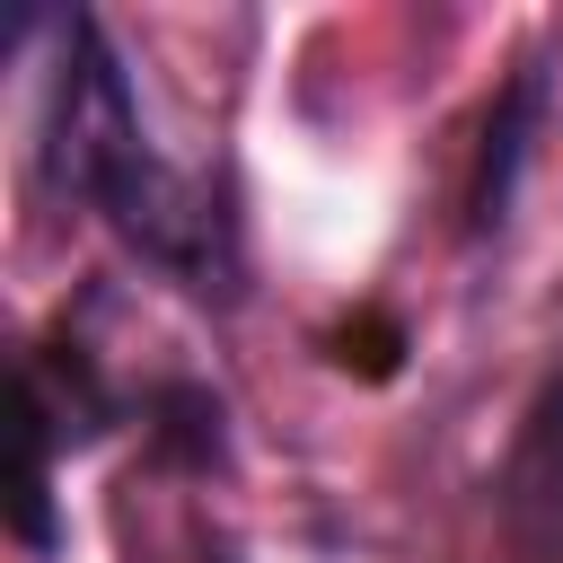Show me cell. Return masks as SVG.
<instances>
[{
    "instance_id": "3",
    "label": "cell",
    "mask_w": 563,
    "mask_h": 563,
    "mask_svg": "<svg viewBox=\"0 0 563 563\" xmlns=\"http://www.w3.org/2000/svg\"><path fill=\"white\" fill-rule=\"evenodd\" d=\"M528 114H537V70L510 79L501 114L484 123V176H475V229H493L510 211V185H519V158H528Z\"/></svg>"
},
{
    "instance_id": "1",
    "label": "cell",
    "mask_w": 563,
    "mask_h": 563,
    "mask_svg": "<svg viewBox=\"0 0 563 563\" xmlns=\"http://www.w3.org/2000/svg\"><path fill=\"white\" fill-rule=\"evenodd\" d=\"M35 158L53 176V194L106 211L123 229V246H141L167 282L229 299L238 290V238L229 211L202 194V176H185L158 141L150 114L132 97V70L114 62L106 26L88 9H53L44 18V106H35Z\"/></svg>"
},
{
    "instance_id": "2",
    "label": "cell",
    "mask_w": 563,
    "mask_h": 563,
    "mask_svg": "<svg viewBox=\"0 0 563 563\" xmlns=\"http://www.w3.org/2000/svg\"><path fill=\"white\" fill-rule=\"evenodd\" d=\"M501 501H510V528L563 563V369L545 378V396L528 405V431L510 449V475H501Z\"/></svg>"
}]
</instances>
